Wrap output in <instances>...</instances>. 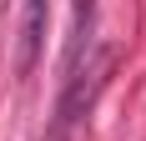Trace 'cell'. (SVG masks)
I'll use <instances>...</instances> for the list:
<instances>
[{"mask_svg":"<svg viewBox=\"0 0 146 141\" xmlns=\"http://www.w3.org/2000/svg\"><path fill=\"white\" fill-rule=\"evenodd\" d=\"M40 30H45V0H25V45H20V70H30L35 56H40Z\"/></svg>","mask_w":146,"mask_h":141,"instance_id":"1","label":"cell"}]
</instances>
